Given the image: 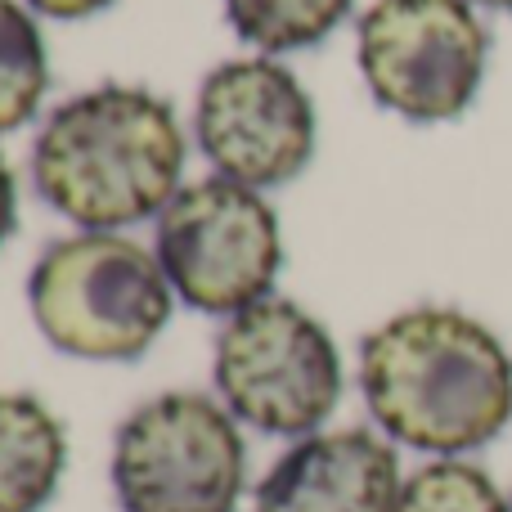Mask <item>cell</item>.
I'll return each mask as SVG.
<instances>
[{"label":"cell","mask_w":512,"mask_h":512,"mask_svg":"<svg viewBox=\"0 0 512 512\" xmlns=\"http://www.w3.org/2000/svg\"><path fill=\"white\" fill-rule=\"evenodd\" d=\"M360 396L387 441L472 459L512 423V351L459 306H409L360 342Z\"/></svg>","instance_id":"obj_1"},{"label":"cell","mask_w":512,"mask_h":512,"mask_svg":"<svg viewBox=\"0 0 512 512\" xmlns=\"http://www.w3.org/2000/svg\"><path fill=\"white\" fill-rule=\"evenodd\" d=\"M185 126L149 86L104 81L63 99L32 140V185L77 230L158 221L180 194Z\"/></svg>","instance_id":"obj_2"},{"label":"cell","mask_w":512,"mask_h":512,"mask_svg":"<svg viewBox=\"0 0 512 512\" xmlns=\"http://www.w3.org/2000/svg\"><path fill=\"white\" fill-rule=\"evenodd\" d=\"M27 306L54 351L90 364H131L167 333L176 292L153 248L122 230H77L36 256Z\"/></svg>","instance_id":"obj_3"},{"label":"cell","mask_w":512,"mask_h":512,"mask_svg":"<svg viewBox=\"0 0 512 512\" xmlns=\"http://www.w3.org/2000/svg\"><path fill=\"white\" fill-rule=\"evenodd\" d=\"M212 382L243 427L301 441L333 418L346 369L324 319L292 297H265L221 324Z\"/></svg>","instance_id":"obj_4"},{"label":"cell","mask_w":512,"mask_h":512,"mask_svg":"<svg viewBox=\"0 0 512 512\" xmlns=\"http://www.w3.org/2000/svg\"><path fill=\"white\" fill-rule=\"evenodd\" d=\"M113 495L122 512H239L248 495L243 423L207 391H162L113 436Z\"/></svg>","instance_id":"obj_5"},{"label":"cell","mask_w":512,"mask_h":512,"mask_svg":"<svg viewBox=\"0 0 512 512\" xmlns=\"http://www.w3.org/2000/svg\"><path fill=\"white\" fill-rule=\"evenodd\" d=\"M355 59L387 113L441 126L477 104L490 32L468 0H373L355 23Z\"/></svg>","instance_id":"obj_6"},{"label":"cell","mask_w":512,"mask_h":512,"mask_svg":"<svg viewBox=\"0 0 512 512\" xmlns=\"http://www.w3.org/2000/svg\"><path fill=\"white\" fill-rule=\"evenodd\" d=\"M153 252L176 301L230 319L274 297L283 274L279 212L265 203L261 189L239 180H194L153 221Z\"/></svg>","instance_id":"obj_7"},{"label":"cell","mask_w":512,"mask_h":512,"mask_svg":"<svg viewBox=\"0 0 512 512\" xmlns=\"http://www.w3.org/2000/svg\"><path fill=\"white\" fill-rule=\"evenodd\" d=\"M194 140L207 167L248 189L292 185L315 162L319 113L301 77L274 54L225 59L198 86Z\"/></svg>","instance_id":"obj_8"},{"label":"cell","mask_w":512,"mask_h":512,"mask_svg":"<svg viewBox=\"0 0 512 512\" xmlns=\"http://www.w3.org/2000/svg\"><path fill=\"white\" fill-rule=\"evenodd\" d=\"M405 468L378 427H337L292 441L252 490V512H396Z\"/></svg>","instance_id":"obj_9"},{"label":"cell","mask_w":512,"mask_h":512,"mask_svg":"<svg viewBox=\"0 0 512 512\" xmlns=\"http://www.w3.org/2000/svg\"><path fill=\"white\" fill-rule=\"evenodd\" d=\"M68 472V427L32 391H0V512H45Z\"/></svg>","instance_id":"obj_10"},{"label":"cell","mask_w":512,"mask_h":512,"mask_svg":"<svg viewBox=\"0 0 512 512\" xmlns=\"http://www.w3.org/2000/svg\"><path fill=\"white\" fill-rule=\"evenodd\" d=\"M50 90V54L36 14L23 0H0V135H14L41 113Z\"/></svg>","instance_id":"obj_11"},{"label":"cell","mask_w":512,"mask_h":512,"mask_svg":"<svg viewBox=\"0 0 512 512\" xmlns=\"http://www.w3.org/2000/svg\"><path fill=\"white\" fill-rule=\"evenodd\" d=\"M230 27L261 54H292L328 41L355 0H221Z\"/></svg>","instance_id":"obj_12"},{"label":"cell","mask_w":512,"mask_h":512,"mask_svg":"<svg viewBox=\"0 0 512 512\" xmlns=\"http://www.w3.org/2000/svg\"><path fill=\"white\" fill-rule=\"evenodd\" d=\"M396 512H512V495L472 459H427L405 472Z\"/></svg>","instance_id":"obj_13"},{"label":"cell","mask_w":512,"mask_h":512,"mask_svg":"<svg viewBox=\"0 0 512 512\" xmlns=\"http://www.w3.org/2000/svg\"><path fill=\"white\" fill-rule=\"evenodd\" d=\"M32 14L59 18V23H81V18H95L99 9H108L113 0H23Z\"/></svg>","instance_id":"obj_14"},{"label":"cell","mask_w":512,"mask_h":512,"mask_svg":"<svg viewBox=\"0 0 512 512\" xmlns=\"http://www.w3.org/2000/svg\"><path fill=\"white\" fill-rule=\"evenodd\" d=\"M14 225H18V176L9 167V158L0 153V248L9 243Z\"/></svg>","instance_id":"obj_15"},{"label":"cell","mask_w":512,"mask_h":512,"mask_svg":"<svg viewBox=\"0 0 512 512\" xmlns=\"http://www.w3.org/2000/svg\"><path fill=\"white\" fill-rule=\"evenodd\" d=\"M477 9H495V14H512V0H468Z\"/></svg>","instance_id":"obj_16"}]
</instances>
